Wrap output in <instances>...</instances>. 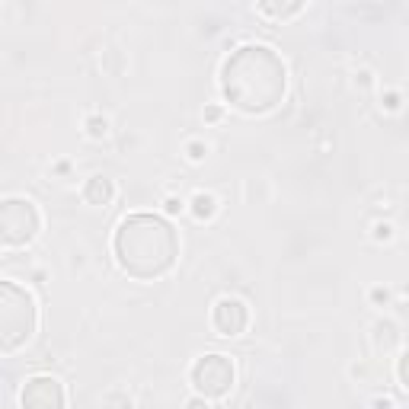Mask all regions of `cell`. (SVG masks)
Listing matches in <instances>:
<instances>
[{"label":"cell","instance_id":"6da1fadb","mask_svg":"<svg viewBox=\"0 0 409 409\" xmlns=\"http://www.w3.org/2000/svg\"><path fill=\"white\" fill-rule=\"evenodd\" d=\"M288 90L284 61L269 45H243L221 64V93L234 109L263 115L275 109Z\"/></svg>","mask_w":409,"mask_h":409},{"label":"cell","instance_id":"7a4b0ae2","mask_svg":"<svg viewBox=\"0 0 409 409\" xmlns=\"http://www.w3.org/2000/svg\"><path fill=\"white\" fill-rule=\"evenodd\" d=\"M112 250H115V259L125 275L138 278V282H157L180 259V237L167 218L141 211V215H128L118 224Z\"/></svg>","mask_w":409,"mask_h":409},{"label":"cell","instance_id":"3957f363","mask_svg":"<svg viewBox=\"0 0 409 409\" xmlns=\"http://www.w3.org/2000/svg\"><path fill=\"white\" fill-rule=\"evenodd\" d=\"M39 326V307L32 294L16 282L0 278V355H13L26 348Z\"/></svg>","mask_w":409,"mask_h":409},{"label":"cell","instance_id":"277c9868","mask_svg":"<svg viewBox=\"0 0 409 409\" xmlns=\"http://www.w3.org/2000/svg\"><path fill=\"white\" fill-rule=\"evenodd\" d=\"M42 230V215L29 199H4L0 201V243L26 246Z\"/></svg>","mask_w":409,"mask_h":409},{"label":"cell","instance_id":"5b68a950","mask_svg":"<svg viewBox=\"0 0 409 409\" xmlns=\"http://www.w3.org/2000/svg\"><path fill=\"white\" fill-rule=\"evenodd\" d=\"M192 387L205 400H224L234 387V365L227 355H201L192 365Z\"/></svg>","mask_w":409,"mask_h":409},{"label":"cell","instance_id":"8992f818","mask_svg":"<svg viewBox=\"0 0 409 409\" xmlns=\"http://www.w3.org/2000/svg\"><path fill=\"white\" fill-rule=\"evenodd\" d=\"M68 396H64V384L51 375H35L23 384L20 390V406L23 409H64Z\"/></svg>","mask_w":409,"mask_h":409},{"label":"cell","instance_id":"52a82bcc","mask_svg":"<svg viewBox=\"0 0 409 409\" xmlns=\"http://www.w3.org/2000/svg\"><path fill=\"white\" fill-rule=\"evenodd\" d=\"M211 320H215V329L221 336H240L246 329V323H250V310H246V304L240 298H221L215 304Z\"/></svg>","mask_w":409,"mask_h":409},{"label":"cell","instance_id":"ba28073f","mask_svg":"<svg viewBox=\"0 0 409 409\" xmlns=\"http://www.w3.org/2000/svg\"><path fill=\"white\" fill-rule=\"evenodd\" d=\"M84 199L90 201V205H109V201L115 199V186H112L109 176H90L84 186Z\"/></svg>","mask_w":409,"mask_h":409},{"label":"cell","instance_id":"9c48e42d","mask_svg":"<svg viewBox=\"0 0 409 409\" xmlns=\"http://www.w3.org/2000/svg\"><path fill=\"white\" fill-rule=\"evenodd\" d=\"M215 211H218V201L211 199V195L199 192L192 199V215L199 218V221H208V218H215Z\"/></svg>","mask_w":409,"mask_h":409},{"label":"cell","instance_id":"30bf717a","mask_svg":"<svg viewBox=\"0 0 409 409\" xmlns=\"http://www.w3.org/2000/svg\"><path fill=\"white\" fill-rule=\"evenodd\" d=\"M304 10V4H291V7H278V4H263L259 13L263 16H275V20H284V16H298Z\"/></svg>","mask_w":409,"mask_h":409},{"label":"cell","instance_id":"8fae6325","mask_svg":"<svg viewBox=\"0 0 409 409\" xmlns=\"http://www.w3.org/2000/svg\"><path fill=\"white\" fill-rule=\"evenodd\" d=\"M87 132H90V138H106L109 134V122L99 115H93L90 122H87Z\"/></svg>","mask_w":409,"mask_h":409},{"label":"cell","instance_id":"7c38bea8","mask_svg":"<svg viewBox=\"0 0 409 409\" xmlns=\"http://www.w3.org/2000/svg\"><path fill=\"white\" fill-rule=\"evenodd\" d=\"M205 153H208V147H205V144H199V141H195V144H189V157H192V160H201Z\"/></svg>","mask_w":409,"mask_h":409},{"label":"cell","instance_id":"4fadbf2b","mask_svg":"<svg viewBox=\"0 0 409 409\" xmlns=\"http://www.w3.org/2000/svg\"><path fill=\"white\" fill-rule=\"evenodd\" d=\"M377 240H390V237H394V227H390V224H377Z\"/></svg>","mask_w":409,"mask_h":409},{"label":"cell","instance_id":"5bb4252c","mask_svg":"<svg viewBox=\"0 0 409 409\" xmlns=\"http://www.w3.org/2000/svg\"><path fill=\"white\" fill-rule=\"evenodd\" d=\"M182 211V201L180 199H167V215H180Z\"/></svg>","mask_w":409,"mask_h":409},{"label":"cell","instance_id":"9a60e30c","mask_svg":"<svg viewBox=\"0 0 409 409\" xmlns=\"http://www.w3.org/2000/svg\"><path fill=\"white\" fill-rule=\"evenodd\" d=\"M384 106H387V109H400V96H396V93H390V96L384 99Z\"/></svg>","mask_w":409,"mask_h":409},{"label":"cell","instance_id":"2e32d148","mask_svg":"<svg viewBox=\"0 0 409 409\" xmlns=\"http://www.w3.org/2000/svg\"><path fill=\"white\" fill-rule=\"evenodd\" d=\"M371 298H375V301H387V291H384V288H375V291H371Z\"/></svg>","mask_w":409,"mask_h":409},{"label":"cell","instance_id":"e0dca14e","mask_svg":"<svg viewBox=\"0 0 409 409\" xmlns=\"http://www.w3.org/2000/svg\"><path fill=\"white\" fill-rule=\"evenodd\" d=\"M375 409H394V403H390V400H377Z\"/></svg>","mask_w":409,"mask_h":409},{"label":"cell","instance_id":"ac0fdd59","mask_svg":"<svg viewBox=\"0 0 409 409\" xmlns=\"http://www.w3.org/2000/svg\"><path fill=\"white\" fill-rule=\"evenodd\" d=\"M189 409H208V406H205L201 400H192V403H189Z\"/></svg>","mask_w":409,"mask_h":409}]
</instances>
